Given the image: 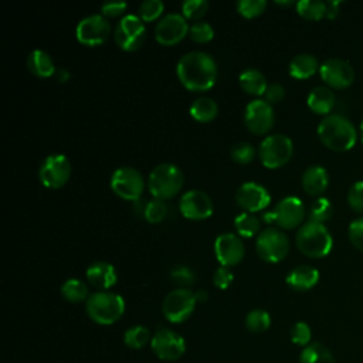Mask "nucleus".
Listing matches in <instances>:
<instances>
[{
    "label": "nucleus",
    "instance_id": "17",
    "mask_svg": "<svg viewBox=\"0 0 363 363\" xmlns=\"http://www.w3.org/2000/svg\"><path fill=\"white\" fill-rule=\"evenodd\" d=\"M179 208L183 217L193 221L206 220L213 214L214 206L210 196L201 190L186 191L179 203Z\"/></svg>",
    "mask_w": 363,
    "mask_h": 363
},
{
    "label": "nucleus",
    "instance_id": "18",
    "mask_svg": "<svg viewBox=\"0 0 363 363\" xmlns=\"http://www.w3.org/2000/svg\"><path fill=\"white\" fill-rule=\"evenodd\" d=\"M320 78L332 88H346L354 79V69L346 60L328 58L319 67Z\"/></svg>",
    "mask_w": 363,
    "mask_h": 363
},
{
    "label": "nucleus",
    "instance_id": "34",
    "mask_svg": "<svg viewBox=\"0 0 363 363\" xmlns=\"http://www.w3.org/2000/svg\"><path fill=\"white\" fill-rule=\"evenodd\" d=\"M299 16L308 20H320L326 16V3L320 0H299L296 3Z\"/></svg>",
    "mask_w": 363,
    "mask_h": 363
},
{
    "label": "nucleus",
    "instance_id": "13",
    "mask_svg": "<svg viewBox=\"0 0 363 363\" xmlns=\"http://www.w3.org/2000/svg\"><path fill=\"white\" fill-rule=\"evenodd\" d=\"M150 347L156 357L164 362L179 360L186 352V342L182 335L172 329L162 328L152 336Z\"/></svg>",
    "mask_w": 363,
    "mask_h": 363
},
{
    "label": "nucleus",
    "instance_id": "20",
    "mask_svg": "<svg viewBox=\"0 0 363 363\" xmlns=\"http://www.w3.org/2000/svg\"><path fill=\"white\" fill-rule=\"evenodd\" d=\"M235 201L245 213L254 214L268 207L271 196L264 186L255 182H245L238 187L235 193Z\"/></svg>",
    "mask_w": 363,
    "mask_h": 363
},
{
    "label": "nucleus",
    "instance_id": "28",
    "mask_svg": "<svg viewBox=\"0 0 363 363\" xmlns=\"http://www.w3.org/2000/svg\"><path fill=\"white\" fill-rule=\"evenodd\" d=\"M218 113V106L214 99L208 96L197 98L190 106V115L197 122H211Z\"/></svg>",
    "mask_w": 363,
    "mask_h": 363
},
{
    "label": "nucleus",
    "instance_id": "9",
    "mask_svg": "<svg viewBox=\"0 0 363 363\" xmlns=\"http://www.w3.org/2000/svg\"><path fill=\"white\" fill-rule=\"evenodd\" d=\"M115 43L123 51H135L138 50L146 37V27L145 23L140 20L139 16L126 14L123 16L119 23H116L113 30Z\"/></svg>",
    "mask_w": 363,
    "mask_h": 363
},
{
    "label": "nucleus",
    "instance_id": "41",
    "mask_svg": "<svg viewBox=\"0 0 363 363\" xmlns=\"http://www.w3.org/2000/svg\"><path fill=\"white\" fill-rule=\"evenodd\" d=\"M189 35L194 43L199 44H204L208 43L210 40H213L214 37V30L211 27V24L206 23V21H197L194 24L190 26L189 28Z\"/></svg>",
    "mask_w": 363,
    "mask_h": 363
},
{
    "label": "nucleus",
    "instance_id": "7",
    "mask_svg": "<svg viewBox=\"0 0 363 363\" xmlns=\"http://www.w3.org/2000/svg\"><path fill=\"white\" fill-rule=\"evenodd\" d=\"M259 159L268 169H278L286 164L294 153L292 140L282 133H275L264 138L259 143Z\"/></svg>",
    "mask_w": 363,
    "mask_h": 363
},
{
    "label": "nucleus",
    "instance_id": "23",
    "mask_svg": "<svg viewBox=\"0 0 363 363\" xmlns=\"http://www.w3.org/2000/svg\"><path fill=\"white\" fill-rule=\"evenodd\" d=\"M302 187L311 196L322 194L329 184V174L320 164L309 166L302 174Z\"/></svg>",
    "mask_w": 363,
    "mask_h": 363
},
{
    "label": "nucleus",
    "instance_id": "36",
    "mask_svg": "<svg viewBox=\"0 0 363 363\" xmlns=\"http://www.w3.org/2000/svg\"><path fill=\"white\" fill-rule=\"evenodd\" d=\"M166 216H167V206L163 200L152 199L150 201H147L145 216H143V218L146 221H149L150 224H156V223L163 221L166 218Z\"/></svg>",
    "mask_w": 363,
    "mask_h": 363
},
{
    "label": "nucleus",
    "instance_id": "52",
    "mask_svg": "<svg viewBox=\"0 0 363 363\" xmlns=\"http://www.w3.org/2000/svg\"><path fill=\"white\" fill-rule=\"evenodd\" d=\"M194 296H196V301H197V302H206V301H207V292L203 291V289L194 292Z\"/></svg>",
    "mask_w": 363,
    "mask_h": 363
},
{
    "label": "nucleus",
    "instance_id": "4",
    "mask_svg": "<svg viewBox=\"0 0 363 363\" xmlns=\"http://www.w3.org/2000/svg\"><path fill=\"white\" fill-rule=\"evenodd\" d=\"M88 316L98 325H112L118 322L125 312V301L121 295L109 291L92 294L85 303Z\"/></svg>",
    "mask_w": 363,
    "mask_h": 363
},
{
    "label": "nucleus",
    "instance_id": "40",
    "mask_svg": "<svg viewBox=\"0 0 363 363\" xmlns=\"http://www.w3.org/2000/svg\"><path fill=\"white\" fill-rule=\"evenodd\" d=\"M267 9L265 0H240L237 3V11L245 18H254L262 14Z\"/></svg>",
    "mask_w": 363,
    "mask_h": 363
},
{
    "label": "nucleus",
    "instance_id": "16",
    "mask_svg": "<svg viewBox=\"0 0 363 363\" xmlns=\"http://www.w3.org/2000/svg\"><path fill=\"white\" fill-rule=\"evenodd\" d=\"M274 223L284 230L299 227L305 218V206L301 199L295 196L284 197L272 210Z\"/></svg>",
    "mask_w": 363,
    "mask_h": 363
},
{
    "label": "nucleus",
    "instance_id": "8",
    "mask_svg": "<svg viewBox=\"0 0 363 363\" xmlns=\"http://www.w3.org/2000/svg\"><path fill=\"white\" fill-rule=\"evenodd\" d=\"M196 296L189 288H176L163 299L162 311L164 318L172 323H182L190 318L196 308Z\"/></svg>",
    "mask_w": 363,
    "mask_h": 363
},
{
    "label": "nucleus",
    "instance_id": "14",
    "mask_svg": "<svg viewBox=\"0 0 363 363\" xmlns=\"http://www.w3.org/2000/svg\"><path fill=\"white\" fill-rule=\"evenodd\" d=\"M275 115L272 105L264 99L251 101L244 111V123L254 135H265L274 126Z\"/></svg>",
    "mask_w": 363,
    "mask_h": 363
},
{
    "label": "nucleus",
    "instance_id": "39",
    "mask_svg": "<svg viewBox=\"0 0 363 363\" xmlns=\"http://www.w3.org/2000/svg\"><path fill=\"white\" fill-rule=\"evenodd\" d=\"M164 4L160 0H146L139 6V17L143 23L153 21L162 16Z\"/></svg>",
    "mask_w": 363,
    "mask_h": 363
},
{
    "label": "nucleus",
    "instance_id": "54",
    "mask_svg": "<svg viewBox=\"0 0 363 363\" xmlns=\"http://www.w3.org/2000/svg\"><path fill=\"white\" fill-rule=\"evenodd\" d=\"M294 1H291V0H288V1H277V4H281V6H289V4H292Z\"/></svg>",
    "mask_w": 363,
    "mask_h": 363
},
{
    "label": "nucleus",
    "instance_id": "6",
    "mask_svg": "<svg viewBox=\"0 0 363 363\" xmlns=\"http://www.w3.org/2000/svg\"><path fill=\"white\" fill-rule=\"evenodd\" d=\"M255 250L262 261L277 264L288 255L289 240L282 230L267 227L257 235Z\"/></svg>",
    "mask_w": 363,
    "mask_h": 363
},
{
    "label": "nucleus",
    "instance_id": "30",
    "mask_svg": "<svg viewBox=\"0 0 363 363\" xmlns=\"http://www.w3.org/2000/svg\"><path fill=\"white\" fill-rule=\"evenodd\" d=\"M61 295L65 301L72 303L86 301L91 296L88 285L77 278H69L61 285Z\"/></svg>",
    "mask_w": 363,
    "mask_h": 363
},
{
    "label": "nucleus",
    "instance_id": "46",
    "mask_svg": "<svg viewBox=\"0 0 363 363\" xmlns=\"http://www.w3.org/2000/svg\"><path fill=\"white\" fill-rule=\"evenodd\" d=\"M234 279L233 272L227 267H218L213 274V284L218 289H227Z\"/></svg>",
    "mask_w": 363,
    "mask_h": 363
},
{
    "label": "nucleus",
    "instance_id": "49",
    "mask_svg": "<svg viewBox=\"0 0 363 363\" xmlns=\"http://www.w3.org/2000/svg\"><path fill=\"white\" fill-rule=\"evenodd\" d=\"M340 3H342V1H339V0L326 1V17H329V18L336 17V16H337V11H339Z\"/></svg>",
    "mask_w": 363,
    "mask_h": 363
},
{
    "label": "nucleus",
    "instance_id": "43",
    "mask_svg": "<svg viewBox=\"0 0 363 363\" xmlns=\"http://www.w3.org/2000/svg\"><path fill=\"white\" fill-rule=\"evenodd\" d=\"M289 337H291L292 343L305 347L311 343L312 330L306 322H296L292 325V328L289 330Z\"/></svg>",
    "mask_w": 363,
    "mask_h": 363
},
{
    "label": "nucleus",
    "instance_id": "11",
    "mask_svg": "<svg viewBox=\"0 0 363 363\" xmlns=\"http://www.w3.org/2000/svg\"><path fill=\"white\" fill-rule=\"evenodd\" d=\"M71 176V163L65 155L54 153L47 156L38 169V177L43 186L48 189L62 187Z\"/></svg>",
    "mask_w": 363,
    "mask_h": 363
},
{
    "label": "nucleus",
    "instance_id": "22",
    "mask_svg": "<svg viewBox=\"0 0 363 363\" xmlns=\"http://www.w3.org/2000/svg\"><path fill=\"white\" fill-rule=\"evenodd\" d=\"M286 284L295 291H308L319 281V271L312 265H298L286 275Z\"/></svg>",
    "mask_w": 363,
    "mask_h": 363
},
{
    "label": "nucleus",
    "instance_id": "47",
    "mask_svg": "<svg viewBox=\"0 0 363 363\" xmlns=\"http://www.w3.org/2000/svg\"><path fill=\"white\" fill-rule=\"evenodd\" d=\"M128 4L125 1H106L101 6V14L104 17H118L125 13Z\"/></svg>",
    "mask_w": 363,
    "mask_h": 363
},
{
    "label": "nucleus",
    "instance_id": "33",
    "mask_svg": "<svg viewBox=\"0 0 363 363\" xmlns=\"http://www.w3.org/2000/svg\"><path fill=\"white\" fill-rule=\"evenodd\" d=\"M150 340H152V337H150L149 329L146 326H142V325L132 326L123 333V342L130 349H142Z\"/></svg>",
    "mask_w": 363,
    "mask_h": 363
},
{
    "label": "nucleus",
    "instance_id": "15",
    "mask_svg": "<svg viewBox=\"0 0 363 363\" xmlns=\"http://www.w3.org/2000/svg\"><path fill=\"white\" fill-rule=\"evenodd\" d=\"M190 26L183 14L170 13L159 20L155 27V38L162 45H176L189 34Z\"/></svg>",
    "mask_w": 363,
    "mask_h": 363
},
{
    "label": "nucleus",
    "instance_id": "26",
    "mask_svg": "<svg viewBox=\"0 0 363 363\" xmlns=\"http://www.w3.org/2000/svg\"><path fill=\"white\" fill-rule=\"evenodd\" d=\"M238 84L242 91H245L250 95L261 96L265 94V89L268 86L265 75L258 71L257 68H247L238 75Z\"/></svg>",
    "mask_w": 363,
    "mask_h": 363
},
{
    "label": "nucleus",
    "instance_id": "1",
    "mask_svg": "<svg viewBox=\"0 0 363 363\" xmlns=\"http://www.w3.org/2000/svg\"><path fill=\"white\" fill-rule=\"evenodd\" d=\"M176 74L184 88L193 92H203L216 84L217 64L204 51H190L177 61Z\"/></svg>",
    "mask_w": 363,
    "mask_h": 363
},
{
    "label": "nucleus",
    "instance_id": "51",
    "mask_svg": "<svg viewBox=\"0 0 363 363\" xmlns=\"http://www.w3.org/2000/svg\"><path fill=\"white\" fill-rule=\"evenodd\" d=\"M54 77L57 78V81L58 82H65V81H68L69 79V72L65 69V68H57V71H55V74H54Z\"/></svg>",
    "mask_w": 363,
    "mask_h": 363
},
{
    "label": "nucleus",
    "instance_id": "50",
    "mask_svg": "<svg viewBox=\"0 0 363 363\" xmlns=\"http://www.w3.org/2000/svg\"><path fill=\"white\" fill-rule=\"evenodd\" d=\"M146 204H147V201H145V200H142V199L133 201V211L136 213V216H142V217L145 216Z\"/></svg>",
    "mask_w": 363,
    "mask_h": 363
},
{
    "label": "nucleus",
    "instance_id": "42",
    "mask_svg": "<svg viewBox=\"0 0 363 363\" xmlns=\"http://www.w3.org/2000/svg\"><path fill=\"white\" fill-rule=\"evenodd\" d=\"M170 279L176 285H179V288H189L190 285H193L196 275L191 268L186 265H176L170 269Z\"/></svg>",
    "mask_w": 363,
    "mask_h": 363
},
{
    "label": "nucleus",
    "instance_id": "48",
    "mask_svg": "<svg viewBox=\"0 0 363 363\" xmlns=\"http://www.w3.org/2000/svg\"><path fill=\"white\" fill-rule=\"evenodd\" d=\"M285 96V89L281 84H268L265 94H264V101H267L269 105L278 104L284 99Z\"/></svg>",
    "mask_w": 363,
    "mask_h": 363
},
{
    "label": "nucleus",
    "instance_id": "29",
    "mask_svg": "<svg viewBox=\"0 0 363 363\" xmlns=\"http://www.w3.org/2000/svg\"><path fill=\"white\" fill-rule=\"evenodd\" d=\"M299 363H335V359L323 343L312 342L302 349Z\"/></svg>",
    "mask_w": 363,
    "mask_h": 363
},
{
    "label": "nucleus",
    "instance_id": "27",
    "mask_svg": "<svg viewBox=\"0 0 363 363\" xmlns=\"http://www.w3.org/2000/svg\"><path fill=\"white\" fill-rule=\"evenodd\" d=\"M319 62L315 55L302 52L295 55L289 62V74L296 79H306L319 69Z\"/></svg>",
    "mask_w": 363,
    "mask_h": 363
},
{
    "label": "nucleus",
    "instance_id": "38",
    "mask_svg": "<svg viewBox=\"0 0 363 363\" xmlns=\"http://www.w3.org/2000/svg\"><path fill=\"white\" fill-rule=\"evenodd\" d=\"M208 10V3L206 0H186L182 4V14L186 20H199Z\"/></svg>",
    "mask_w": 363,
    "mask_h": 363
},
{
    "label": "nucleus",
    "instance_id": "12",
    "mask_svg": "<svg viewBox=\"0 0 363 363\" xmlns=\"http://www.w3.org/2000/svg\"><path fill=\"white\" fill-rule=\"evenodd\" d=\"M111 24L106 17L102 14H91L84 17L77 28H75V35L77 40L88 47H96L104 44L109 35H111Z\"/></svg>",
    "mask_w": 363,
    "mask_h": 363
},
{
    "label": "nucleus",
    "instance_id": "10",
    "mask_svg": "<svg viewBox=\"0 0 363 363\" xmlns=\"http://www.w3.org/2000/svg\"><path fill=\"white\" fill-rule=\"evenodd\" d=\"M111 189L115 194L125 200L136 201L140 199L145 190V179L139 170L122 166L118 167L111 176Z\"/></svg>",
    "mask_w": 363,
    "mask_h": 363
},
{
    "label": "nucleus",
    "instance_id": "37",
    "mask_svg": "<svg viewBox=\"0 0 363 363\" xmlns=\"http://www.w3.org/2000/svg\"><path fill=\"white\" fill-rule=\"evenodd\" d=\"M231 159L238 164H248L255 157V149L248 142H238L231 146Z\"/></svg>",
    "mask_w": 363,
    "mask_h": 363
},
{
    "label": "nucleus",
    "instance_id": "3",
    "mask_svg": "<svg viewBox=\"0 0 363 363\" xmlns=\"http://www.w3.org/2000/svg\"><path fill=\"white\" fill-rule=\"evenodd\" d=\"M296 247L309 258L326 257L333 245L332 234L325 224L306 221L296 231Z\"/></svg>",
    "mask_w": 363,
    "mask_h": 363
},
{
    "label": "nucleus",
    "instance_id": "45",
    "mask_svg": "<svg viewBox=\"0 0 363 363\" xmlns=\"http://www.w3.org/2000/svg\"><path fill=\"white\" fill-rule=\"evenodd\" d=\"M350 242L360 251H363V217H357L350 221L347 228Z\"/></svg>",
    "mask_w": 363,
    "mask_h": 363
},
{
    "label": "nucleus",
    "instance_id": "24",
    "mask_svg": "<svg viewBox=\"0 0 363 363\" xmlns=\"http://www.w3.org/2000/svg\"><path fill=\"white\" fill-rule=\"evenodd\" d=\"M335 102H336L335 92L328 86H315L313 89H311L306 98V104L309 109L323 116L332 112Z\"/></svg>",
    "mask_w": 363,
    "mask_h": 363
},
{
    "label": "nucleus",
    "instance_id": "35",
    "mask_svg": "<svg viewBox=\"0 0 363 363\" xmlns=\"http://www.w3.org/2000/svg\"><path fill=\"white\" fill-rule=\"evenodd\" d=\"M271 325V316L264 309H252L245 316V328L250 332L261 333L265 332Z\"/></svg>",
    "mask_w": 363,
    "mask_h": 363
},
{
    "label": "nucleus",
    "instance_id": "31",
    "mask_svg": "<svg viewBox=\"0 0 363 363\" xmlns=\"http://www.w3.org/2000/svg\"><path fill=\"white\" fill-rule=\"evenodd\" d=\"M234 227L238 233L240 237H245V238H251L258 235L261 231V221L257 216L251 214V213H241L234 218Z\"/></svg>",
    "mask_w": 363,
    "mask_h": 363
},
{
    "label": "nucleus",
    "instance_id": "25",
    "mask_svg": "<svg viewBox=\"0 0 363 363\" xmlns=\"http://www.w3.org/2000/svg\"><path fill=\"white\" fill-rule=\"evenodd\" d=\"M27 67L31 74L38 78L54 77L57 67L51 58V55L43 50H34L27 57Z\"/></svg>",
    "mask_w": 363,
    "mask_h": 363
},
{
    "label": "nucleus",
    "instance_id": "2",
    "mask_svg": "<svg viewBox=\"0 0 363 363\" xmlns=\"http://www.w3.org/2000/svg\"><path fill=\"white\" fill-rule=\"evenodd\" d=\"M318 136L322 143L336 152H345L354 146L357 130L353 122L342 113H329L318 125Z\"/></svg>",
    "mask_w": 363,
    "mask_h": 363
},
{
    "label": "nucleus",
    "instance_id": "32",
    "mask_svg": "<svg viewBox=\"0 0 363 363\" xmlns=\"http://www.w3.org/2000/svg\"><path fill=\"white\" fill-rule=\"evenodd\" d=\"M333 214V206L329 199L318 197L308 210V221L323 224L325 221L330 220Z\"/></svg>",
    "mask_w": 363,
    "mask_h": 363
},
{
    "label": "nucleus",
    "instance_id": "53",
    "mask_svg": "<svg viewBox=\"0 0 363 363\" xmlns=\"http://www.w3.org/2000/svg\"><path fill=\"white\" fill-rule=\"evenodd\" d=\"M359 133H360V140H362V143H363V119H362L360 126H359Z\"/></svg>",
    "mask_w": 363,
    "mask_h": 363
},
{
    "label": "nucleus",
    "instance_id": "44",
    "mask_svg": "<svg viewBox=\"0 0 363 363\" xmlns=\"http://www.w3.org/2000/svg\"><path fill=\"white\" fill-rule=\"evenodd\" d=\"M347 203L354 211H363V180H357L349 187Z\"/></svg>",
    "mask_w": 363,
    "mask_h": 363
},
{
    "label": "nucleus",
    "instance_id": "21",
    "mask_svg": "<svg viewBox=\"0 0 363 363\" xmlns=\"http://www.w3.org/2000/svg\"><path fill=\"white\" fill-rule=\"evenodd\" d=\"M85 274H86L88 282L101 291L109 289L116 284V279H118L115 267L105 261H96L91 264L86 268Z\"/></svg>",
    "mask_w": 363,
    "mask_h": 363
},
{
    "label": "nucleus",
    "instance_id": "19",
    "mask_svg": "<svg viewBox=\"0 0 363 363\" xmlns=\"http://www.w3.org/2000/svg\"><path fill=\"white\" fill-rule=\"evenodd\" d=\"M214 254L221 267H233L242 261L245 248L241 238L234 233H223L216 238Z\"/></svg>",
    "mask_w": 363,
    "mask_h": 363
},
{
    "label": "nucleus",
    "instance_id": "5",
    "mask_svg": "<svg viewBox=\"0 0 363 363\" xmlns=\"http://www.w3.org/2000/svg\"><path fill=\"white\" fill-rule=\"evenodd\" d=\"M147 187L153 199L167 200L174 197L183 187V173L172 163H162L156 166L147 179Z\"/></svg>",
    "mask_w": 363,
    "mask_h": 363
}]
</instances>
